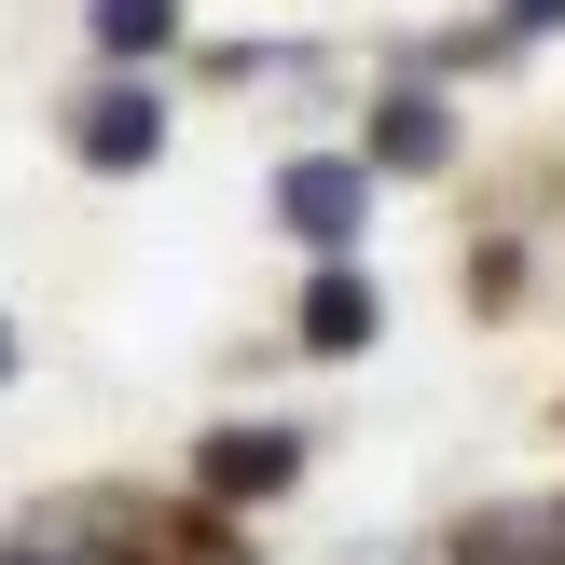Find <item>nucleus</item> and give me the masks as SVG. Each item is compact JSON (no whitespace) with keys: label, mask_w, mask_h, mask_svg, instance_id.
<instances>
[{"label":"nucleus","mask_w":565,"mask_h":565,"mask_svg":"<svg viewBox=\"0 0 565 565\" xmlns=\"http://www.w3.org/2000/svg\"><path fill=\"white\" fill-rule=\"evenodd\" d=\"M276 221H290L303 248H345L359 221H373V166H359V152H303V166H276Z\"/></svg>","instance_id":"1"},{"label":"nucleus","mask_w":565,"mask_h":565,"mask_svg":"<svg viewBox=\"0 0 565 565\" xmlns=\"http://www.w3.org/2000/svg\"><path fill=\"white\" fill-rule=\"evenodd\" d=\"M0 373H14V331H0Z\"/></svg>","instance_id":"8"},{"label":"nucleus","mask_w":565,"mask_h":565,"mask_svg":"<svg viewBox=\"0 0 565 565\" xmlns=\"http://www.w3.org/2000/svg\"><path fill=\"white\" fill-rule=\"evenodd\" d=\"M290 469H303L290 428H235V441H207V497H276Z\"/></svg>","instance_id":"3"},{"label":"nucleus","mask_w":565,"mask_h":565,"mask_svg":"<svg viewBox=\"0 0 565 565\" xmlns=\"http://www.w3.org/2000/svg\"><path fill=\"white\" fill-rule=\"evenodd\" d=\"M441 138H456V125H441L428 97H386V125H373V166H441Z\"/></svg>","instance_id":"5"},{"label":"nucleus","mask_w":565,"mask_h":565,"mask_svg":"<svg viewBox=\"0 0 565 565\" xmlns=\"http://www.w3.org/2000/svg\"><path fill=\"white\" fill-rule=\"evenodd\" d=\"M166 28H180V0H97V42L110 55H152Z\"/></svg>","instance_id":"6"},{"label":"nucleus","mask_w":565,"mask_h":565,"mask_svg":"<svg viewBox=\"0 0 565 565\" xmlns=\"http://www.w3.org/2000/svg\"><path fill=\"white\" fill-rule=\"evenodd\" d=\"M511 28H565V0H511Z\"/></svg>","instance_id":"7"},{"label":"nucleus","mask_w":565,"mask_h":565,"mask_svg":"<svg viewBox=\"0 0 565 565\" xmlns=\"http://www.w3.org/2000/svg\"><path fill=\"white\" fill-rule=\"evenodd\" d=\"M166 152V97L152 83H110L97 110H83V166H152Z\"/></svg>","instance_id":"2"},{"label":"nucleus","mask_w":565,"mask_h":565,"mask_svg":"<svg viewBox=\"0 0 565 565\" xmlns=\"http://www.w3.org/2000/svg\"><path fill=\"white\" fill-rule=\"evenodd\" d=\"M303 345H318V359H345V345H373V276H345V263H331L318 290H303Z\"/></svg>","instance_id":"4"}]
</instances>
